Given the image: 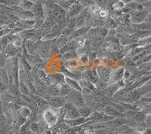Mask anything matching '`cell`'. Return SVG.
<instances>
[{
    "mask_svg": "<svg viewBox=\"0 0 151 134\" xmlns=\"http://www.w3.org/2000/svg\"><path fill=\"white\" fill-rule=\"evenodd\" d=\"M67 101L70 102L73 105H74L77 108L86 104L85 95H83V93H82V91L72 89L67 96Z\"/></svg>",
    "mask_w": 151,
    "mask_h": 134,
    "instance_id": "cell-1",
    "label": "cell"
},
{
    "mask_svg": "<svg viewBox=\"0 0 151 134\" xmlns=\"http://www.w3.org/2000/svg\"><path fill=\"white\" fill-rule=\"evenodd\" d=\"M63 107L65 108V115H64L65 120H74L80 117L78 112V108L73 105L70 102L67 101Z\"/></svg>",
    "mask_w": 151,
    "mask_h": 134,
    "instance_id": "cell-2",
    "label": "cell"
},
{
    "mask_svg": "<svg viewBox=\"0 0 151 134\" xmlns=\"http://www.w3.org/2000/svg\"><path fill=\"white\" fill-rule=\"evenodd\" d=\"M67 102V96H52L49 100L47 101L48 105H52V107L56 108H62Z\"/></svg>",
    "mask_w": 151,
    "mask_h": 134,
    "instance_id": "cell-3",
    "label": "cell"
},
{
    "mask_svg": "<svg viewBox=\"0 0 151 134\" xmlns=\"http://www.w3.org/2000/svg\"><path fill=\"white\" fill-rule=\"evenodd\" d=\"M84 6L82 4L77 3L73 4V5H70V7L67 9V12H66V15L67 16V18L72 17H76L80 14V13L83 11L84 9Z\"/></svg>",
    "mask_w": 151,
    "mask_h": 134,
    "instance_id": "cell-4",
    "label": "cell"
},
{
    "mask_svg": "<svg viewBox=\"0 0 151 134\" xmlns=\"http://www.w3.org/2000/svg\"><path fill=\"white\" fill-rule=\"evenodd\" d=\"M96 71L100 80L108 84L110 80V76H111V70L105 67H99L96 69Z\"/></svg>",
    "mask_w": 151,
    "mask_h": 134,
    "instance_id": "cell-5",
    "label": "cell"
},
{
    "mask_svg": "<svg viewBox=\"0 0 151 134\" xmlns=\"http://www.w3.org/2000/svg\"><path fill=\"white\" fill-rule=\"evenodd\" d=\"M149 13V10L145 9L141 11H133V14H132L133 24H140V23L144 22L145 17L147 16Z\"/></svg>",
    "mask_w": 151,
    "mask_h": 134,
    "instance_id": "cell-6",
    "label": "cell"
},
{
    "mask_svg": "<svg viewBox=\"0 0 151 134\" xmlns=\"http://www.w3.org/2000/svg\"><path fill=\"white\" fill-rule=\"evenodd\" d=\"M29 11L34 15V17H37L38 19H42L45 14L42 2H35Z\"/></svg>",
    "mask_w": 151,
    "mask_h": 134,
    "instance_id": "cell-7",
    "label": "cell"
},
{
    "mask_svg": "<svg viewBox=\"0 0 151 134\" xmlns=\"http://www.w3.org/2000/svg\"><path fill=\"white\" fill-rule=\"evenodd\" d=\"M43 119L48 125H53L58 120L56 114L51 110H46L43 113Z\"/></svg>",
    "mask_w": 151,
    "mask_h": 134,
    "instance_id": "cell-8",
    "label": "cell"
},
{
    "mask_svg": "<svg viewBox=\"0 0 151 134\" xmlns=\"http://www.w3.org/2000/svg\"><path fill=\"white\" fill-rule=\"evenodd\" d=\"M101 112H104L105 114L110 115V116H111V117H113V118L125 117V115H124L123 114L119 113L118 111L116 110L115 108H114L113 106H111V105H105V106L103 108H102Z\"/></svg>",
    "mask_w": 151,
    "mask_h": 134,
    "instance_id": "cell-9",
    "label": "cell"
},
{
    "mask_svg": "<svg viewBox=\"0 0 151 134\" xmlns=\"http://www.w3.org/2000/svg\"><path fill=\"white\" fill-rule=\"evenodd\" d=\"M51 84H62L65 83V76L62 73H54V74L48 75Z\"/></svg>",
    "mask_w": 151,
    "mask_h": 134,
    "instance_id": "cell-10",
    "label": "cell"
},
{
    "mask_svg": "<svg viewBox=\"0 0 151 134\" xmlns=\"http://www.w3.org/2000/svg\"><path fill=\"white\" fill-rule=\"evenodd\" d=\"M51 41L50 40H47V41H42L41 47L40 48V54L42 58H45L48 56L50 51V47H51Z\"/></svg>",
    "mask_w": 151,
    "mask_h": 134,
    "instance_id": "cell-11",
    "label": "cell"
},
{
    "mask_svg": "<svg viewBox=\"0 0 151 134\" xmlns=\"http://www.w3.org/2000/svg\"><path fill=\"white\" fill-rule=\"evenodd\" d=\"M88 120V118H84L79 117V118L74 119V120H65V121L68 127H76L87 123Z\"/></svg>",
    "mask_w": 151,
    "mask_h": 134,
    "instance_id": "cell-12",
    "label": "cell"
},
{
    "mask_svg": "<svg viewBox=\"0 0 151 134\" xmlns=\"http://www.w3.org/2000/svg\"><path fill=\"white\" fill-rule=\"evenodd\" d=\"M78 112H79V116L81 118H88L92 114L93 110L90 108L88 105L85 104L83 106L78 108Z\"/></svg>",
    "mask_w": 151,
    "mask_h": 134,
    "instance_id": "cell-13",
    "label": "cell"
},
{
    "mask_svg": "<svg viewBox=\"0 0 151 134\" xmlns=\"http://www.w3.org/2000/svg\"><path fill=\"white\" fill-rule=\"evenodd\" d=\"M132 26L136 31H150V24H147L145 22L140 23V24H133Z\"/></svg>",
    "mask_w": 151,
    "mask_h": 134,
    "instance_id": "cell-14",
    "label": "cell"
},
{
    "mask_svg": "<svg viewBox=\"0 0 151 134\" xmlns=\"http://www.w3.org/2000/svg\"><path fill=\"white\" fill-rule=\"evenodd\" d=\"M65 83L67 84L72 89L76 90V91H82V89H81V87L79 85V82H77L76 81H75L74 79L70 78H65Z\"/></svg>",
    "mask_w": 151,
    "mask_h": 134,
    "instance_id": "cell-15",
    "label": "cell"
},
{
    "mask_svg": "<svg viewBox=\"0 0 151 134\" xmlns=\"http://www.w3.org/2000/svg\"><path fill=\"white\" fill-rule=\"evenodd\" d=\"M123 73H124V69H122V68L117 69V70L114 73H113V74L111 73L113 78V81H112V82L115 83L119 81H121L122 78H123Z\"/></svg>",
    "mask_w": 151,
    "mask_h": 134,
    "instance_id": "cell-16",
    "label": "cell"
},
{
    "mask_svg": "<svg viewBox=\"0 0 151 134\" xmlns=\"http://www.w3.org/2000/svg\"><path fill=\"white\" fill-rule=\"evenodd\" d=\"M18 89L19 91H20V93H21V94L27 95V96H29V94H30V92H29L27 86L26 84L24 82H23L22 81H19Z\"/></svg>",
    "mask_w": 151,
    "mask_h": 134,
    "instance_id": "cell-17",
    "label": "cell"
},
{
    "mask_svg": "<svg viewBox=\"0 0 151 134\" xmlns=\"http://www.w3.org/2000/svg\"><path fill=\"white\" fill-rule=\"evenodd\" d=\"M150 97H147L145 96H142L140 98V100L137 102V104L138 105L141 107H144V108H147V107H150Z\"/></svg>",
    "mask_w": 151,
    "mask_h": 134,
    "instance_id": "cell-18",
    "label": "cell"
},
{
    "mask_svg": "<svg viewBox=\"0 0 151 134\" xmlns=\"http://www.w3.org/2000/svg\"><path fill=\"white\" fill-rule=\"evenodd\" d=\"M0 99H1L2 102L11 103V102H13V100H14V96L6 91V92H4V93L0 94Z\"/></svg>",
    "mask_w": 151,
    "mask_h": 134,
    "instance_id": "cell-19",
    "label": "cell"
},
{
    "mask_svg": "<svg viewBox=\"0 0 151 134\" xmlns=\"http://www.w3.org/2000/svg\"><path fill=\"white\" fill-rule=\"evenodd\" d=\"M1 81H2L7 86H9V84H10L9 75H8L7 72H6L5 69H2L1 70Z\"/></svg>",
    "mask_w": 151,
    "mask_h": 134,
    "instance_id": "cell-20",
    "label": "cell"
},
{
    "mask_svg": "<svg viewBox=\"0 0 151 134\" xmlns=\"http://www.w3.org/2000/svg\"><path fill=\"white\" fill-rule=\"evenodd\" d=\"M20 114L22 117L27 118L30 117L31 115V111L29 108L27 106H21V110H20Z\"/></svg>",
    "mask_w": 151,
    "mask_h": 134,
    "instance_id": "cell-21",
    "label": "cell"
},
{
    "mask_svg": "<svg viewBox=\"0 0 151 134\" xmlns=\"http://www.w3.org/2000/svg\"><path fill=\"white\" fill-rule=\"evenodd\" d=\"M33 4H34V2H31L29 0H21L20 5L21 6V8H24L25 10H30Z\"/></svg>",
    "mask_w": 151,
    "mask_h": 134,
    "instance_id": "cell-22",
    "label": "cell"
},
{
    "mask_svg": "<svg viewBox=\"0 0 151 134\" xmlns=\"http://www.w3.org/2000/svg\"><path fill=\"white\" fill-rule=\"evenodd\" d=\"M29 130L32 133L35 134H39L40 131V124H37V123L33 122L29 124Z\"/></svg>",
    "mask_w": 151,
    "mask_h": 134,
    "instance_id": "cell-23",
    "label": "cell"
},
{
    "mask_svg": "<svg viewBox=\"0 0 151 134\" xmlns=\"http://www.w3.org/2000/svg\"><path fill=\"white\" fill-rule=\"evenodd\" d=\"M7 57L4 55L2 52H0V68L1 69H5L6 63H7Z\"/></svg>",
    "mask_w": 151,
    "mask_h": 134,
    "instance_id": "cell-24",
    "label": "cell"
},
{
    "mask_svg": "<svg viewBox=\"0 0 151 134\" xmlns=\"http://www.w3.org/2000/svg\"><path fill=\"white\" fill-rule=\"evenodd\" d=\"M8 87L7 85H5V84H4L2 81H0V94L2 93H4V92H6L7 91V89H8Z\"/></svg>",
    "mask_w": 151,
    "mask_h": 134,
    "instance_id": "cell-25",
    "label": "cell"
},
{
    "mask_svg": "<svg viewBox=\"0 0 151 134\" xmlns=\"http://www.w3.org/2000/svg\"><path fill=\"white\" fill-rule=\"evenodd\" d=\"M99 15L100 17H106V16H107V13H106V11L105 10H101L99 11Z\"/></svg>",
    "mask_w": 151,
    "mask_h": 134,
    "instance_id": "cell-26",
    "label": "cell"
},
{
    "mask_svg": "<svg viewBox=\"0 0 151 134\" xmlns=\"http://www.w3.org/2000/svg\"><path fill=\"white\" fill-rule=\"evenodd\" d=\"M134 2H137V3H139V4H143L144 3V2H147V1H149V0H134Z\"/></svg>",
    "mask_w": 151,
    "mask_h": 134,
    "instance_id": "cell-27",
    "label": "cell"
},
{
    "mask_svg": "<svg viewBox=\"0 0 151 134\" xmlns=\"http://www.w3.org/2000/svg\"><path fill=\"white\" fill-rule=\"evenodd\" d=\"M120 1H122L124 4H129L130 3V2H133L134 0H120Z\"/></svg>",
    "mask_w": 151,
    "mask_h": 134,
    "instance_id": "cell-28",
    "label": "cell"
},
{
    "mask_svg": "<svg viewBox=\"0 0 151 134\" xmlns=\"http://www.w3.org/2000/svg\"><path fill=\"white\" fill-rule=\"evenodd\" d=\"M8 134H13V133H8Z\"/></svg>",
    "mask_w": 151,
    "mask_h": 134,
    "instance_id": "cell-29",
    "label": "cell"
},
{
    "mask_svg": "<svg viewBox=\"0 0 151 134\" xmlns=\"http://www.w3.org/2000/svg\"><path fill=\"white\" fill-rule=\"evenodd\" d=\"M1 69H1V68H0V70H1Z\"/></svg>",
    "mask_w": 151,
    "mask_h": 134,
    "instance_id": "cell-30",
    "label": "cell"
},
{
    "mask_svg": "<svg viewBox=\"0 0 151 134\" xmlns=\"http://www.w3.org/2000/svg\"><path fill=\"white\" fill-rule=\"evenodd\" d=\"M5 1H6V0H5Z\"/></svg>",
    "mask_w": 151,
    "mask_h": 134,
    "instance_id": "cell-31",
    "label": "cell"
}]
</instances>
